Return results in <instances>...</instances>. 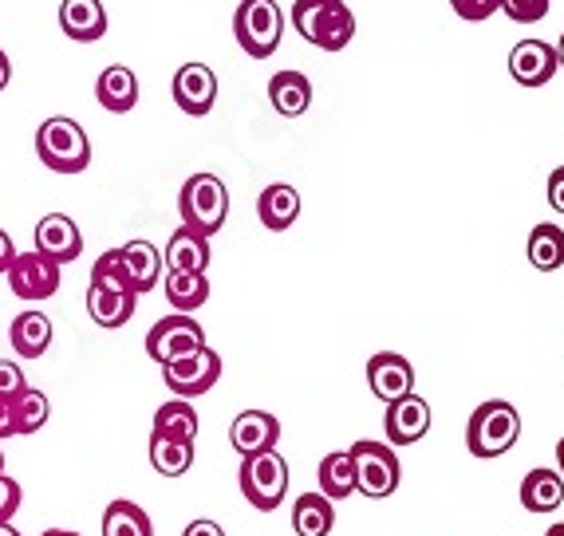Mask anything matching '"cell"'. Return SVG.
<instances>
[{"mask_svg": "<svg viewBox=\"0 0 564 536\" xmlns=\"http://www.w3.org/2000/svg\"><path fill=\"white\" fill-rule=\"evenodd\" d=\"M545 536H564V525H553V528H545Z\"/></svg>", "mask_w": 564, "mask_h": 536, "instance_id": "c3c4849f", "label": "cell"}, {"mask_svg": "<svg viewBox=\"0 0 564 536\" xmlns=\"http://www.w3.org/2000/svg\"><path fill=\"white\" fill-rule=\"evenodd\" d=\"M0 473H4V453H0Z\"/></svg>", "mask_w": 564, "mask_h": 536, "instance_id": "681fc988", "label": "cell"}, {"mask_svg": "<svg viewBox=\"0 0 564 536\" xmlns=\"http://www.w3.org/2000/svg\"><path fill=\"white\" fill-rule=\"evenodd\" d=\"M40 536H79L76 528H47V533H40Z\"/></svg>", "mask_w": 564, "mask_h": 536, "instance_id": "ee69618b", "label": "cell"}, {"mask_svg": "<svg viewBox=\"0 0 564 536\" xmlns=\"http://www.w3.org/2000/svg\"><path fill=\"white\" fill-rule=\"evenodd\" d=\"M234 36L245 56L269 59L281 47L284 36V12L276 0H241L234 12Z\"/></svg>", "mask_w": 564, "mask_h": 536, "instance_id": "5b68a950", "label": "cell"}, {"mask_svg": "<svg viewBox=\"0 0 564 536\" xmlns=\"http://www.w3.org/2000/svg\"><path fill=\"white\" fill-rule=\"evenodd\" d=\"M529 264L536 273H556L564 264V229L561 226H533L529 233Z\"/></svg>", "mask_w": 564, "mask_h": 536, "instance_id": "d6a6232c", "label": "cell"}, {"mask_svg": "<svg viewBox=\"0 0 564 536\" xmlns=\"http://www.w3.org/2000/svg\"><path fill=\"white\" fill-rule=\"evenodd\" d=\"M91 288L134 292V281H131V273H127V264H122L119 249H107V253L91 264ZM134 296H139V292H134Z\"/></svg>", "mask_w": 564, "mask_h": 536, "instance_id": "836d02e7", "label": "cell"}, {"mask_svg": "<svg viewBox=\"0 0 564 536\" xmlns=\"http://www.w3.org/2000/svg\"><path fill=\"white\" fill-rule=\"evenodd\" d=\"M198 348H206V328H202L194 316H186V311H174V316H166V320H159L147 331V355H151L159 368Z\"/></svg>", "mask_w": 564, "mask_h": 536, "instance_id": "9c48e42d", "label": "cell"}, {"mask_svg": "<svg viewBox=\"0 0 564 536\" xmlns=\"http://www.w3.org/2000/svg\"><path fill=\"white\" fill-rule=\"evenodd\" d=\"M292 29L312 47L344 52L356 40V12L344 0H296L292 4Z\"/></svg>", "mask_w": 564, "mask_h": 536, "instance_id": "6da1fadb", "label": "cell"}, {"mask_svg": "<svg viewBox=\"0 0 564 536\" xmlns=\"http://www.w3.org/2000/svg\"><path fill=\"white\" fill-rule=\"evenodd\" d=\"M170 95L178 111H186L189 119H206L217 103V76L214 67L206 64H182L174 72V84H170Z\"/></svg>", "mask_w": 564, "mask_h": 536, "instance_id": "8fae6325", "label": "cell"}, {"mask_svg": "<svg viewBox=\"0 0 564 536\" xmlns=\"http://www.w3.org/2000/svg\"><path fill=\"white\" fill-rule=\"evenodd\" d=\"M29 386V379H24V371H20V363H9V359H0V403H12V398L20 395Z\"/></svg>", "mask_w": 564, "mask_h": 536, "instance_id": "d590c367", "label": "cell"}, {"mask_svg": "<svg viewBox=\"0 0 564 536\" xmlns=\"http://www.w3.org/2000/svg\"><path fill=\"white\" fill-rule=\"evenodd\" d=\"M59 29L76 44H95L107 36V9L104 0H64L59 4Z\"/></svg>", "mask_w": 564, "mask_h": 536, "instance_id": "e0dca14e", "label": "cell"}, {"mask_svg": "<svg viewBox=\"0 0 564 536\" xmlns=\"http://www.w3.org/2000/svg\"><path fill=\"white\" fill-rule=\"evenodd\" d=\"M0 536H24V533H20V528H12V521H4V525H0Z\"/></svg>", "mask_w": 564, "mask_h": 536, "instance_id": "bcb514c9", "label": "cell"}, {"mask_svg": "<svg viewBox=\"0 0 564 536\" xmlns=\"http://www.w3.org/2000/svg\"><path fill=\"white\" fill-rule=\"evenodd\" d=\"M367 386L379 403H395V398L411 395L414 391V368L411 359L399 351H379L367 359Z\"/></svg>", "mask_w": 564, "mask_h": 536, "instance_id": "4fadbf2b", "label": "cell"}, {"mask_svg": "<svg viewBox=\"0 0 564 536\" xmlns=\"http://www.w3.org/2000/svg\"><path fill=\"white\" fill-rule=\"evenodd\" d=\"M269 99H273V111L284 119H301L312 107V84L304 72H276L269 79Z\"/></svg>", "mask_w": 564, "mask_h": 536, "instance_id": "7402d4cb", "label": "cell"}, {"mask_svg": "<svg viewBox=\"0 0 564 536\" xmlns=\"http://www.w3.org/2000/svg\"><path fill=\"white\" fill-rule=\"evenodd\" d=\"M36 253L64 269V264L79 261V253H84V233L67 214H47L40 217L36 226Z\"/></svg>", "mask_w": 564, "mask_h": 536, "instance_id": "5bb4252c", "label": "cell"}, {"mask_svg": "<svg viewBox=\"0 0 564 536\" xmlns=\"http://www.w3.org/2000/svg\"><path fill=\"white\" fill-rule=\"evenodd\" d=\"M134 304L139 296L134 292H107V288H87V316H91L99 328L115 331L134 316Z\"/></svg>", "mask_w": 564, "mask_h": 536, "instance_id": "d4e9b609", "label": "cell"}, {"mask_svg": "<svg viewBox=\"0 0 564 536\" xmlns=\"http://www.w3.org/2000/svg\"><path fill=\"white\" fill-rule=\"evenodd\" d=\"M292 528L296 536H328L336 528V508L324 493H301L292 501Z\"/></svg>", "mask_w": 564, "mask_h": 536, "instance_id": "484cf974", "label": "cell"}, {"mask_svg": "<svg viewBox=\"0 0 564 536\" xmlns=\"http://www.w3.org/2000/svg\"><path fill=\"white\" fill-rule=\"evenodd\" d=\"M182 536H226V528L217 525V521H209V517H198V521H189Z\"/></svg>", "mask_w": 564, "mask_h": 536, "instance_id": "ab89813d", "label": "cell"}, {"mask_svg": "<svg viewBox=\"0 0 564 536\" xmlns=\"http://www.w3.org/2000/svg\"><path fill=\"white\" fill-rule=\"evenodd\" d=\"M556 64H561V72H564V36H561V44H556Z\"/></svg>", "mask_w": 564, "mask_h": 536, "instance_id": "7dc6e473", "label": "cell"}, {"mask_svg": "<svg viewBox=\"0 0 564 536\" xmlns=\"http://www.w3.org/2000/svg\"><path fill=\"white\" fill-rule=\"evenodd\" d=\"M12 438V414H9V403H0V442Z\"/></svg>", "mask_w": 564, "mask_h": 536, "instance_id": "7bdbcfd3", "label": "cell"}, {"mask_svg": "<svg viewBox=\"0 0 564 536\" xmlns=\"http://www.w3.org/2000/svg\"><path fill=\"white\" fill-rule=\"evenodd\" d=\"M549 206H553L556 214H564V166H556L553 174H549Z\"/></svg>", "mask_w": 564, "mask_h": 536, "instance_id": "f35d334b", "label": "cell"}, {"mask_svg": "<svg viewBox=\"0 0 564 536\" xmlns=\"http://www.w3.org/2000/svg\"><path fill=\"white\" fill-rule=\"evenodd\" d=\"M221 379V355L214 348H198L189 355L174 359V363H162V383L174 398H198L206 391H214V383Z\"/></svg>", "mask_w": 564, "mask_h": 536, "instance_id": "ba28073f", "label": "cell"}, {"mask_svg": "<svg viewBox=\"0 0 564 536\" xmlns=\"http://www.w3.org/2000/svg\"><path fill=\"white\" fill-rule=\"evenodd\" d=\"M209 237L194 233V229H174L166 241V253H162V264L174 269V273H206L209 269Z\"/></svg>", "mask_w": 564, "mask_h": 536, "instance_id": "d6986e66", "label": "cell"}, {"mask_svg": "<svg viewBox=\"0 0 564 536\" xmlns=\"http://www.w3.org/2000/svg\"><path fill=\"white\" fill-rule=\"evenodd\" d=\"M451 9L458 12L462 20L478 24V20H489L494 12L501 9V0H451Z\"/></svg>", "mask_w": 564, "mask_h": 536, "instance_id": "74e56055", "label": "cell"}, {"mask_svg": "<svg viewBox=\"0 0 564 536\" xmlns=\"http://www.w3.org/2000/svg\"><path fill=\"white\" fill-rule=\"evenodd\" d=\"M383 430H387V446H414L423 442L426 430H431V403L423 395H403L395 403H387L383 414Z\"/></svg>", "mask_w": 564, "mask_h": 536, "instance_id": "7c38bea8", "label": "cell"}, {"mask_svg": "<svg viewBox=\"0 0 564 536\" xmlns=\"http://www.w3.org/2000/svg\"><path fill=\"white\" fill-rule=\"evenodd\" d=\"M122 253V264H127V273H131V281H134V292H151V288H159V281H162V253H159V245H151V241H127V245L119 249Z\"/></svg>", "mask_w": 564, "mask_h": 536, "instance_id": "cb8c5ba5", "label": "cell"}, {"mask_svg": "<svg viewBox=\"0 0 564 536\" xmlns=\"http://www.w3.org/2000/svg\"><path fill=\"white\" fill-rule=\"evenodd\" d=\"M12 84V59H9V52L0 47V91Z\"/></svg>", "mask_w": 564, "mask_h": 536, "instance_id": "b9f144b4", "label": "cell"}, {"mask_svg": "<svg viewBox=\"0 0 564 536\" xmlns=\"http://www.w3.org/2000/svg\"><path fill=\"white\" fill-rule=\"evenodd\" d=\"M166 300L174 311H198L209 300V281L206 273H174L166 269Z\"/></svg>", "mask_w": 564, "mask_h": 536, "instance_id": "f546056e", "label": "cell"}, {"mask_svg": "<svg viewBox=\"0 0 564 536\" xmlns=\"http://www.w3.org/2000/svg\"><path fill=\"white\" fill-rule=\"evenodd\" d=\"M549 4H553V0H501V12H506L513 24H536V20L549 17Z\"/></svg>", "mask_w": 564, "mask_h": 536, "instance_id": "e575fe53", "label": "cell"}, {"mask_svg": "<svg viewBox=\"0 0 564 536\" xmlns=\"http://www.w3.org/2000/svg\"><path fill=\"white\" fill-rule=\"evenodd\" d=\"M154 434L162 438H182V442H198V411L189 406V398H174L154 411Z\"/></svg>", "mask_w": 564, "mask_h": 536, "instance_id": "83f0119b", "label": "cell"}, {"mask_svg": "<svg viewBox=\"0 0 564 536\" xmlns=\"http://www.w3.org/2000/svg\"><path fill=\"white\" fill-rule=\"evenodd\" d=\"M521 438V414L506 398H489L470 414L466 426V450L474 458H501L506 450H513Z\"/></svg>", "mask_w": 564, "mask_h": 536, "instance_id": "7a4b0ae2", "label": "cell"}, {"mask_svg": "<svg viewBox=\"0 0 564 536\" xmlns=\"http://www.w3.org/2000/svg\"><path fill=\"white\" fill-rule=\"evenodd\" d=\"M257 217H261L264 229L284 233V229H292L296 226V217H301V194H296L289 182H273V186H264L261 198H257Z\"/></svg>", "mask_w": 564, "mask_h": 536, "instance_id": "ffe728a7", "label": "cell"}, {"mask_svg": "<svg viewBox=\"0 0 564 536\" xmlns=\"http://www.w3.org/2000/svg\"><path fill=\"white\" fill-rule=\"evenodd\" d=\"M182 226L202 237H214L229 217V189L217 174H194L178 194Z\"/></svg>", "mask_w": 564, "mask_h": 536, "instance_id": "277c9868", "label": "cell"}, {"mask_svg": "<svg viewBox=\"0 0 564 536\" xmlns=\"http://www.w3.org/2000/svg\"><path fill=\"white\" fill-rule=\"evenodd\" d=\"M229 442L241 458H253V453L264 450H276L281 442V423H276V414L269 411H241L229 426Z\"/></svg>", "mask_w": 564, "mask_h": 536, "instance_id": "2e32d148", "label": "cell"}, {"mask_svg": "<svg viewBox=\"0 0 564 536\" xmlns=\"http://www.w3.org/2000/svg\"><path fill=\"white\" fill-rule=\"evenodd\" d=\"M9 288L12 296H20V300H52L59 292V264L47 261V256H40L36 249L32 253H17L9 264Z\"/></svg>", "mask_w": 564, "mask_h": 536, "instance_id": "30bf717a", "label": "cell"}, {"mask_svg": "<svg viewBox=\"0 0 564 536\" xmlns=\"http://www.w3.org/2000/svg\"><path fill=\"white\" fill-rule=\"evenodd\" d=\"M9 414H12V438H20V434H36L40 426L47 423L52 403H47L44 391H36V386H24V391H20V395L9 403Z\"/></svg>", "mask_w": 564, "mask_h": 536, "instance_id": "4dcf8cb0", "label": "cell"}, {"mask_svg": "<svg viewBox=\"0 0 564 536\" xmlns=\"http://www.w3.org/2000/svg\"><path fill=\"white\" fill-rule=\"evenodd\" d=\"M12 256H17V245H12V237L4 233V229H0V276L9 273Z\"/></svg>", "mask_w": 564, "mask_h": 536, "instance_id": "60d3db41", "label": "cell"}, {"mask_svg": "<svg viewBox=\"0 0 564 536\" xmlns=\"http://www.w3.org/2000/svg\"><path fill=\"white\" fill-rule=\"evenodd\" d=\"M194 442H182V438H162V434H151V466L162 473V478H182L194 466Z\"/></svg>", "mask_w": 564, "mask_h": 536, "instance_id": "1f68e13d", "label": "cell"}, {"mask_svg": "<svg viewBox=\"0 0 564 536\" xmlns=\"http://www.w3.org/2000/svg\"><path fill=\"white\" fill-rule=\"evenodd\" d=\"M36 154L47 169L56 174H84L91 166V142H87V131L67 119V114H52L44 119L36 131Z\"/></svg>", "mask_w": 564, "mask_h": 536, "instance_id": "3957f363", "label": "cell"}, {"mask_svg": "<svg viewBox=\"0 0 564 536\" xmlns=\"http://www.w3.org/2000/svg\"><path fill=\"white\" fill-rule=\"evenodd\" d=\"M564 501V478L556 470H549V466H541V470H529L525 481H521V505L529 508V513H556Z\"/></svg>", "mask_w": 564, "mask_h": 536, "instance_id": "603a6c76", "label": "cell"}, {"mask_svg": "<svg viewBox=\"0 0 564 536\" xmlns=\"http://www.w3.org/2000/svg\"><path fill=\"white\" fill-rule=\"evenodd\" d=\"M556 466H561V470H556V473H561V478H564V438H561V442H556Z\"/></svg>", "mask_w": 564, "mask_h": 536, "instance_id": "f6af8a7d", "label": "cell"}, {"mask_svg": "<svg viewBox=\"0 0 564 536\" xmlns=\"http://www.w3.org/2000/svg\"><path fill=\"white\" fill-rule=\"evenodd\" d=\"M20 501H24V490H20V481L9 478V473H0V525L17 517Z\"/></svg>", "mask_w": 564, "mask_h": 536, "instance_id": "8d00e7d4", "label": "cell"}, {"mask_svg": "<svg viewBox=\"0 0 564 536\" xmlns=\"http://www.w3.org/2000/svg\"><path fill=\"white\" fill-rule=\"evenodd\" d=\"M321 493L328 501H344L356 493V461H351L348 450H336V453H324L321 461Z\"/></svg>", "mask_w": 564, "mask_h": 536, "instance_id": "f1b7e54d", "label": "cell"}, {"mask_svg": "<svg viewBox=\"0 0 564 536\" xmlns=\"http://www.w3.org/2000/svg\"><path fill=\"white\" fill-rule=\"evenodd\" d=\"M104 536H154V525L139 501L115 497L104 508Z\"/></svg>", "mask_w": 564, "mask_h": 536, "instance_id": "4316f807", "label": "cell"}, {"mask_svg": "<svg viewBox=\"0 0 564 536\" xmlns=\"http://www.w3.org/2000/svg\"><path fill=\"white\" fill-rule=\"evenodd\" d=\"M556 72H561L556 47L545 44V40H521L509 52V76L518 79L521 87H545Z\"/></svg>", "mask_w": 564, "mask_h": 536, "instance_id": "9a60e30c", "label": "cell"}, {"mask_svg": "<svg viewBox=\"0 0 564 536\" xmlns=\"http://www.w3.org/2000/svg\"><path fill=\"white\" fill-rule=\"evenodd\" d=\"M95 99H99V107L111 114L134 111V103H139V79H134L131 67H122V64L104 67L99 79H95Z\"/></svg>", "mask_w": 564, "mask_h": 536, "instance_id": "ac0fdd59", "label": "cell"}, {"mask_svg": "<svg viewBox=\"0 0 564 536\" xmlns=\"http://www.w3.org/2000/svg\"><path fill=\"white\" fill-rule=\"evenodd\" d=\"M241 493H245V501L253 508H261V513L281 508V501L289 497V461L276 450L241 458Z\"/></svg>", "mask_w": 564, "mask_h": 536, "instance_id": "8992f818", "label": "cell"}, {"mask_svg": "<svg viewBox=\"0 0 564 536\" xmlns=\"http://www.w3.org/2000/svg\"><path fill=\"white\" fill-rule=\"evenodd\" d=\"M351 461H356V490L371 501H383L399 490L403 481V466H399L395 450L387 442H371V438H359L351 446Z\"/></svg>", "mask_w": 564, "mask_h": 536, "instance_id": "52a82bcc", "label": "cell"}, {"mask_svg": "<svg viewBox=\"0 0 564 536\" xmlns=\"http://www.w3.org/2000/svg\"><path fill=\"white\" fill-rule=\"evenodd\" d=\"M52 336H56V331H52V320L36 308L20 311L9 328V343L20 359H40L47 348H52Z\"/></svg>", "mask_w": 564, "mask_h": 536, "instance_id": "44dd1931", "label": "cell"}]
</instances>
